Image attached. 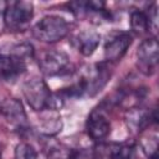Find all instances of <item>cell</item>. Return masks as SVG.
I'll return each instance as SVG.
<instances>
[{
    "label": "cell",
    "instance_id": "ac0fdd59",
    "mask_svg": "<svg viewBox=\"0 0 159 159\" xmlns=\"http://www.w3.org/2000/svg\"><path fill=\"white\" fill-rule=\"evenodd\" d=\"M12 55L17 56V57H21L26 61V58H31L34 56V47L30 45V43H21V45H17L15 48H14V52Z\"/></svg>",
    "mask_w": 159,
    "mask_h": 159
},
{
    "label": "cell",
    "instance_id": "5bb4252c",
    "mask_svg": "<svg viewBox=\"0 0 159 159\" xmlns=\"http://www.w3.org/2000/svg\"><path fill=\"white\" fill-rule=\"evenodd\" d=\"M155 125L147 128L139 135V145L149 159H158V132Z\"/></svg>",
    "mask_w": 159,
    "mask_h": 159
},
{
    "label": "cell",
    "instance_id": "8992f818",
    "mask_svg": "<svg viewBox=\"0 0 159 159\" xmlns=\"http://www.w3.org/2000/svg\"><path fill=\"white\" fill-rule=\"evenodd\" d=\"M157 122H158L157 109L132 107L125 114V123L128 130H130L134 134H140L147 128L155 125Z\"/></svg>",
    "mask_w": 159,
    "mask_h": 159
},
{
    "label": "cell",
    "instance_id": "30bf717a",
    "mask_svg": "<svg viewBox=\"0 0 159 159\" xmlns=\"http://www.w3.org/2000/svg\"><path fill=\"white\" fill-rule=\"evenodd\" d=\"M132 35L129 32H116L113 34L104 45V57L108 62H118L132 45Z\"/></svg>",
    "mask_w": 159,
    "mask_h": 159
},
{
    "label": "cell",
    "instance_id": "7c38bea8",
    "mask_svg": "<svg viewBox=\"0 0 159 159\" xmlns=\"http://www.w3.org/2000/svg\"><path fill=\"white\" fill-rule=\"evenodd\" d=\"M63 123L61 119V114L55 109H45L42 111V116L39 118L37 130L47 137L56 135L62 130Z\"/></svg>",
    "mask_w": 159,
    "mask_h": 159
},
{
    "label": "cell",
    "instance_id": "7a4b0ae2",
    "mask_svg": "<svg viewBox=\"0 0 159 159\" xmlns=\"http://www.w3.org/2000/svg\"><path fill=\"white\" fill-rule=\"evenodd\" d=\"M34 17V4L24 0L9 1L4 9V24L9 31H25Z\"/></svg>",
    "mask_w": 159,
    "mask_h": 159
},
{
    "label": "cell",
    "instance_id": "6da1fadb",
    "mask_svg": "<svg viewBox=\"0 0 159 159\" xmlns=\"http://www.w3.org/2000/svg\"><path fill=\"white\" fill-rule=\"evenodd\" d=\"M70 32V24L58 15H47L32 27V36L46 43H53L65 39Z\"/></svg>",
    "mask_w": 159,
    "mask_h": 159
},
{
    "label": "cell",
    "instance_id": "ffe728a7",
    "mask_svg": "<svg viewBox=\"0 0 159 159\" xmlns=\"http://www.w3.org/2000/svg\"><path fill=\"white\" fill-rule=\"evenodd\" d=\"M0 159H1V152H0Z\"/></svg>",
    "mask_w": 159,
    "mask_h": 159
},
{
    "label": "cell",
    "instance_id": "d6986e66",
    "mask_svg": "<svg viewBox=\"0 0 159 159\" xmlns=\"http://www.w3.org/2000/svg\"><path fill=\"white\" fill-rule=\"evenodd\" d=\"M75 155L68 148H52L48 153V159H73Z\"/></svg>",
    "mask_w": 159,
    "mask_h": 159
},
{
    "label": "cell",
    "instance_id": "277c9868",
    "mask_svg": "<svg viewBox=\"0 0 159 159\" xmlns=\"http://www.w3.org/2000/svg\"><path fill=\"white\" fill-rule=\"evenodd\" d=\"M39 67L46 76H63L72 71V63L70 57L58 50H50L42 53L39 60Z\"/></svg>",
    "mask_w": 159,
    "mask_h": 159
},
{
    "label": "cell",
    "instance_id": "9c48e42d",
    "mask_svg": "<svg viewBox=\"0 0 159 159\" xmlns=\"http://www.w3.org/2000/svg\"><path fill=\"white\" fill-rule=\"evenodd\" d=\"M87 134L97 142L106 139L111 133V122L102 108H94L86 122Z\"/></svg>",
    "mask_w": 159,
    "mask_h": 159
},
{
    "label": "cell",
    "instance_id": "5b68a950",
    "mask_svg": "<svg viewBox=\"0 0 159 159\" xmlns=\"http://www.w3.org/2000/svg\"><path fill=\"white\" fill-rule=\"evenodd\" d=\"M158 40L157 37H149L142 41L137 50V66L145 76L155 73L158 67Z\"/></svg>",
    "mask_w": 159,
    "mask_h": 159
},
{
    "label": "cell",
    "instance_id": "2e32d148",
    "mask_svg": "<svg viewBox=\"0 0 159 159\" xmlns=\"http://www.w3.org/2000/svg\"><path fill=\"white\" fill-rule=\"evenodd\" d=\"M130 29L137 35H144L150 30V21L145 11L142 10H133L129 17Z\"/></svg>",
    "mask_w": 159,
    "mask_h": 159
},
{
    "label": "cell",
    "instance_id": "3957f363",
    "mask_svg": "<svg viewBox=\"0 0 159 159\" xmlns=\"http://www.w3.org/2000/svg\"><path fill=\"white\" fill-rule=\"evenodd\" d=\"M22 93L27 104L35 112L51 109L52 92L50 91L47 83L41 77L34 76L26 80L22 84Z\"/></svg>",
    "mask_w": 159,
    "mask_h": 159
},
{
    "label": "cell",
    "instance_id": "52a82bcc",
    "mask_svg": "<svg viewBox=\"0 0 159 159\" xmlns=\"http://www.w3.org/2000/svg\"><path fill=\"white\" fill-rule=\"evenodd\" d=\"M81 78L84 82L86 93L89 94V96H94L109 81L111 71H109L108 66L104 62L94 63L91 67H88V70L86 71V73Z\"/></svg>",
    "mask_w": 159,
    "mask_h": 159
},
{
    "label": "cell",
    "instance_id": "8fae6325",
    "mask_svg": "<svg viewBox=\"0 0 159 159\" xmlns=\"http://www.w3.org/2000/svg\"><path fill=\"white\" fill-rule=\"evenodd\" d=\"M26 71V61L12 53L0 55V80L14 81Z\"/></svg>",
    "mask_w": 159,
    "mask_h": 159
},
{
    "label": "cell",
    "instance_id": "ba28073f",
    "mask_svg": "<svg viewBox=\"0 0 159 159\" xmlns=\"http://www.w3.org/2000/svg\"><path fill=\"white\" fill-rule=\"evenodd\" d=\"M0 114L15 129L27 128V116L22 103L16 98H5L0 102Z\"/></svg>",
    "mask_w": 159,
    "mask_h": 159
},
{
    "label": "cell",
    "instance_id": "4fadbf2b",
    "mask_svg": "<svg viewBox=\"0 0 159 159\" xmlns=\"http://www.w3.org/2000/svg\"><path fill=\"white\" fill-rule=\"evenodd\" d=\"M73 46L83 56H91L101 42V35L94 30H83L73 37Z\"/></svg>",
    "mask_w": 159,
    "mask_h": 159
},
{
    "label": "cell",
    "instance_id": "9a60e30c",
    "mask_svg": "<svg viewBox=\"0 0 159 159\" xmlns=\"http://www.w3.org/2000/svg\"><path fill=\"white\" fill-rule=\"evenodd\" d=\"M104 154L108 159H134L135 147L132 142L111 143L104 147Z\"/></svg>",
    "mask_w": 159,
    "mask_h": 159
},
{
    "label": "cell",
    "instance_id": "e0dca14e",
    "mask_svg": "<svg viewBox=\"0 0 159 159\" xmlns=\"http://www.w3.org/2000/svg\"><path fill=\"white\" fill-rule=\"evenodd\" d=\"M36 158H37L36 149L31 144L26 142H21L15 147L14 159H36Z\"/></svg>",
    "mask_w": 159,
    "mask_h": 159
}]
</instances>
